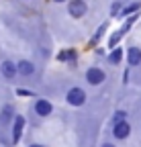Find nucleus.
Returning a JSON list of instances; mask_svg holds the SVG:
<instances>
[{
    "label": "nucleus",
    "instance_id": "f257e3e1",
    "mask_svg": "<svg viewBox=\"0 0 141 147\" xmlns=\"http://www.w3.org/2000/svg\"><path fill=\"white\" fill-rule=\"evenodd\" d=\"M84 100H86V94H84L82 88H72V90L67 92V102L69 104L80 106V104H84Z\"/></svg>",
    "mask_w": 141,
    "mask_h": 147
},
{
    "label": "nucleus",
    "instance_id": "f03ea898",
    "mask_svg": "<svg viewBox=\"0 0 141 147\" xmlns=\"http://www.w3.org/2000/svg\"><path fill=\"white\" fill-rule=\"evenodd\" d=\"M67 10H69V14L72 16H84L86 14V2L84 0H72L69 2V6H67Z\"/></svg>",
    "mask_w": 141,
    "mask_h": 147
},
{
    "label": "nucleus",
    "instance_id": "7ed1b4c3",
    "mask_svg": "<svg viewBox=\"0 0 141 147\" xmlns=\"http://www.w3.org/2000/svg\"><path fill=\"white\" fill-rule=\"evenodd\" d=\"M86 78H88L90 84H102L104 82V71L98 69V67H90V69L86 71Z\"/></svg>",
    "mask_w": 141,
    "mask_h": 147
},
{
    "label": "nucleus",
    "instance_id": "20e7f679",
    "mask_svg": "<svg viewBox=\"0 0 141 147\" xmlns=\"http://www.w3.org/2000/svg\"><path fill=\"white\" fill-rule=\"evenodd\" d=\"M129 131H131V129H129V125H127L125 121H119V123L115 125V137H117V139H125V137L129 135Z\"/></svg>",
    "mask_w": 141,
    "mask_h": 147
},
{
    "label": "nucleus",
    "instance_id": "39448f33",
    "mask_svg": "<svg viewBox=\"0 0 141 147\" xmlns=\"http://www.w3.org/2000/svg\"><path fill=\"white\" fill-rule=\"evenodd\" d=\"M0 71H2V76H4V78H14L16 65H14L12 61H4L2 65H0Z\"/></svg>",
    "mask_w": 141,
    "mask_h": 147
},
{
    "label": "nucleus",
    "instance_id": "423d86ee",
    "mask_svg": "<svg viewBox=\"0 0 141 147\" xmlns=\"http://www.w3.org/2000/svg\"><path fill=\"white\" fill-rule=\"evenodd\" d=\"M35 110H37V115L47 117V115H51V104L47 100H39L37 104H35Z\"/></svg>",
    "mask_w": 141,
    "mask_h": 147
},
{
    "label": "nucleus",
    "instance_id": "0eeeda50",
    "mask_svg": "<svg viewBox=\"0 0 141 147\" xmlns=\"http://www.w3.org/2000/svg\"><path fill=\"white\" fill-rule=\"evenodd\" d=\"M16 71H21L23 76H31V74L35 71V65L31 61H21L19 65H16Z\"/></svg>",
    "mask_w": 141,
    "mask_h": 147
},
{
    "label": "nucleus",
    "instance_id": "6e6552de",
    "mask_svg": "<svg viewBox=\"0 0 141 147\" xmlns=\"http://www.w3.org/2000/svg\"><path fill=\"white\" fill-rule=\"evenodd\" d=\"M139 61H141V49L131 47L129 49V65H139Z\"/></svg>",
    "mask_w": 141,
    "mask_h": 147
},
{
    "label": "nucleus",
    "instance_id": "1a4fd4ad",
    "mask_svg": "<svg viewBox=\"0 0 141 147\" xmlns=\"http://www.w3.org/2000/svg\"><path fill=\"white\" fill-rule=\"evenodd\" d=\"M23 125H25V119H23V117H16V119H14V143L21 139V131H23Z\"/></svg>",
    "mask_w": 141,
    "mask_h": 147
},
{
    "label": "nucleus",
    "instance_id": "9d476101",
    "mask_svg": "<svg viewBox=\"0 0 141 147\" xmlns=\"http://www.w3.org/2000/svg\"><path fill=\"white\" fill-rule=\"evenodd\" d=\"M57 59L59 61H72V59H76V51L74 49H65V51L57 53Z\"/></svg>",
    "mask_w": 141,
    "mask_h": 147
},
{
    "label": "nucleus",
    "instance_id": "9b49d317",
    "mask_svg": "<svg viewBox=\"0 0 141 147\" xmlns=\"http://www.w3.org/2000/svg\"><path fill=\"white\" fill-rule=\"evenodd\" d=\"M121 57H123V49H113V53H111V63H121Z\"/></svg>",
    "mask_w": 141,
    "mask_h": 147
},
{
    "label": "nucleus",
    "instance_id": "f8f14e48",
    "mask_svg": "<svg viewBox=\"0 0 141 147\" xmlns=\"http://www.w3.org/2000/svg\"><path fill=\"white\" fill-rule=\"evenodd\" d=\"M121 37H123V31H117V33L111 37V41H109V47H115V45H117V41L121 39Z\"/></svg>",
    "mask_w": 141,
    "mask_h": 147
},
{
    "label": "nucleus",
    "instance_id": "ddd939ff",
    "mask_svg": "<svg viewBox=\"0 0 141 147\" xmlns=\"http://www.w3.org/2000/svg\"><path fill=\"white\" fill-rule=\"evenodd\" d=\"M10 113H12L10 106H6V108L2 110V123H8V121H10Z\"/></svg>",
    "mask_w": 141,
    "mask_h": 147
},
{
    "label": "nucleus",
    "instance_id": "4468645a",
    "mask_svg": "<svg viewBox=\"0 0 141 147\" xmlns=\"http://www.w3.org/2000/svg\"><path fill=\"white\" fill-rule=\"evenodd\" d=\"M139 8V4H131V6H127L125 10H123V16H127V14H131V12H135Z\"/></svg>",
    "mask_w": 141,
    "mask_h": 147
},
{
    "label": "nucleus",
    "instance_id": "2eb2a0df",
    "mask_svg": "<svg viewBox=\"0 0 141 147\" xmlns=\"http://www.w3.org/2000/svg\"><path fill=\"white\" fill-rule=\"evenodd\" d=\"M123 119H125V113H123V110H119V113L115 115V121L119 123V121H123Z\"/></svg>",
    "mask_w": 141,
    "mask_h": 147
},
{
    "label": "nucleus",
    "instance_id": "dca6fc26",
    "mask_svg": "<svg viewBox=\"0 0 141 147\" xmlns=\"http://www.w3.org/2000/svg\"><path fill=\"white\" fill-rule=\"evenodd\" d=\"M53 2H63V0H53Z\"/></svg>",
    "mask_w": 141,
    "mask_h": 147
},
{
    "label": "nucleus",
    "instance_id": "f3484780",
    "mask_svg": "<svg viewBox=\"0 0 141 147\" xmlns=\"http://www.w3.org/2000/svg\"><path fill=\"white\" fill-rule=\"evenodd\" d=\"M31 147H41V145H31Z\"/></svg>",
    "mask_w": 141,
    "mask_h": 147
},
{
    "label": "nucleus",
    "instance_id": "a211bd4d",
    "mask_svg": "<svg viewBox=\"0 0 141 147\" xmlns=\"http://www.w3.org/2000/svg\"><path fill=\"white\" fill-rule=\"evenodd\" d=\"M104 147H113V145H104Z\"/></svg>",
    "mask_w": 141,
    "mask_h": 147
}]
</instances>
